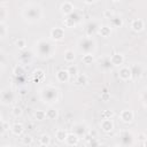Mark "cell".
Returning a JSON list of instances; mask_svg holds the SVG:
<instances>
[{"mask_svg": "<svg viewBox=\"0 0 147 147\" xmlns=\"http://www.w3.org/2000/svg\"><path fill=\"white\" fill-rule=\"evenodd\" d=\"M70 74L68 69H61L55 74V78L59 83H68L70 80Z\"/></svg>", "mask_w": 147, "mask_h": 147, "instance_id": "8fae6325", "label": "cell"}, {"mask_svg": "<svg viewBox=\"0 0 147 147\" xmlns=\"http://www.w3.org/2000/svg\"><path fill=\"white\" fill-rule=\"evenodd\" d=\"M49 37L52 40L54 41H60L64 38V30L62 28H59V26H55L49 32Z\"/></svg>", "mask_w": 147, "mask_h": 147, "instance_id": "30bf717a", "label": "cell"}, {"mask_svg": "<svg viewBox=\"0 0 147 147\" xmlns=\"http://www.w3.org/2000/svg\"><path fill=\"white\" fill-rule=\"evenodd\" d=\"M11 129V126L9 125V123L7 122V121H5L3 118H2V116H1V136H3L7 131H9Z\"/></svg>", "mask_w": 147, "mask_h": 147, "instance_id": "e575fe53", "label": "cell"}, {"mask_svg": "<svg viewBox=\"0 0 147 147\" xmlns=\"http://www.w3.org/2000/svg\"><path fill=\"white\" fill-rule=\"evenodd\" d=\"M113 2H118V1H121V0H111Z\"/></svg>", "mask_w": 147, "mask_h": 147, "instance_id": "7dc6e473", "label": "cell"}, {"mask_svg": "<svg viewBox=\"0 0 147 147\" xmlns=\"http://www.w3.org/2000/svg\"><path fill=\"white\" fill-rule=\"evenodd\" d=\"M124 24L123 22V18L121 16H116L114 15L111 18H110V26L111 28H122Z\"/></svg>", "mask_w": 147, "mask_h": 147, "instance_id": "cb8c5ba5", "label": "cell"}, {"mask_svg": "<svg viewBox=\"0 0 147 147\" xmlns=\"http://www.w3.org/2000/svg\"><path fill=\"white\" fill-rule=\"evenodd\" d=\"M142 145H144V146H147V138H146V140L142 142Z\"/></svg>", "mask_w": 147, "mask_h": 147, "instance_id": "bcb514c9", "label": "cell"}, {"mask_svg": "<svg viewBox=\"0 0 147 147\" xmlns=\"http://www.w3.org/2000/svg\"><path fill=\"white\" fill-rule=\"evenodd\" d=\"M118 77L123 82H127V80L132 79L131 68L130 67H126V65H121L119 67V70H118Z\"/></svg>", "mask_w": 147, "mask_h": 147, "instance_id": "9c48e42d", "label": "cell"}, {"mask_svg": "<svg viewBox=\"0 0 147 147\" xmlns=\"http://www.w3.org/2000/svg\"><path fill=\"white\" fill-rule=\"evenodd\" d=\"M68 71H69V74H70V76H74V77H75L77 74H79V72H78V68H77L75 64H74V65L70 64L69 68H68Z\"/></svg>", "mask_w": 147, "mask_h": 147, "instance_id": "b9f144b4", "label": "cell"}, {"mask_svg": "<svg viewBox=\"0 0 147 147\" xmlns=\"http://www.w3.org/2000/svg\"><path fill=\"white\" fill-rule=\"evenodd\" d=\"M100 127L103 132L109 133L114 130V123L111 121V118H107V119H101L100 122Z\"/></svg>", "mask_w": 147, "mask_h": 147, "instance_id": "9a60e30c", "label": "cell"}, {"mask_svg": "<svg viewBox=\"0 0 147 147\" xmlns=\"http://www.w3.org/2000/svg\"><path fill=\"white\" fill-rule=\"evenodd\" d=\"M57 116H59V111H57L56 108L51 107V108H48V109L46 110V117H47V119L54 121V119L57 118Z\"/></svg>", "mask_w": 147, "mask_h": 147, "instance_id": "484cf974", "label": "cell"}, {"mask_svg": "<svg viewBox=\"0 0 147 147\" xmlns=\"http://www.w3.org/2000/svg\"><path fill=\"white\" fill-rule=\"evenodd\" d=\"M64 61L65 62H68V63H71V62H74L75 61V59H76V55H75V52L72 51V49H67L65 52H64Z\"/></svg>", "mask_w": 147, "mask_h": 147, "instance_id": "f1b7e54d", "label": "cell"}, {"mask_svg": "<svg viewBox=\"0 0 147 147\" xmlns=\"http://www.w3.org/2000/svg\"><path fill=\"white\" fill-rule=\"evenodd\" d=\"M100 65H101V68L105 69V70L110 69V68L113 67L111 61H110V57H105V59H102V61H100Z\"/></svg>", "mask_w": 147, "mask_h": 147, "instance_id": "1f68e13d", "label": "cell"}, {"mask_svg": "<svg viewBox=\"0 0 147 147\" xmlns=\"http://www.w3.org/2000/svg\"><path fill=\"white\" fill-rule=\"evenodd\" d=\"M77 47L83 54H94V52L96 51V42L92 37L84 36L78 39Z\"/></svg>", "mask_w": 147, "mask_h": 147, "instance_id": "277c9868", "label": "cell"}, {"mask_svg": "<svg viewBox=\"0 0 147 147\" xmlns=\"http://www.w3.org/2000/svg\"><path fill=\"white\" fill-rule=\"evenodd\" d=\"M20 94H22V95H23V94H25V90H24V88H22V90L20 91Z\"/></svg>", "mask_w": 147, "mask_h": 147, "instance_id": "f6af8a7d", "label": "cell"}, {"mask_svg": "<svg viewBox=\"0 0 147 147\" xmlns=\"http://www.w3.org/2000/svg\"><path fill=\"white\" fill-rule=\"evenodd\" d=\"M80 18H82V14L78 13V11L75 9L70 15H68V16L64 17L63 24H64L65 28H75V26H77V25L79 24Z\"/></svg>", "mask_w": 147, "mask_h": 147, "instance_id": "8992f818", "label": "cell"}, {"mask_svg": "<svg viewBox=\"0 0 147 147\" xmlns=\"http://www.w3.org/2000/svg\"><path fill=\"white\" fill-rule=\"evenodd\" d=\"M67 136H68V132H67L65 130H63V129H59V130H56V132H55V138H56V140L60 141V142H64Z\"/></svg>", "mask_w": 147, "mask_h": 147, "instance_id": "83f0119b", "label": "cell"}, {"mask_svg": "<svg viewBox=\"0 0 147 147\" xmlns=\"http://www.w3.org/2000/svg\"><path fill=\"white\" fill-rule=\"evenodd\" d=\"M39 144L41 146H49L51 145V137H49V134H47V133L41 134L40 138H39Z\"/></svg>", "mask_w": 147, "mask_h": 147, "instance_id": "f546056e", "label": "cell"}, {"mask_svg": "<svg viewBox=\"0 0 147 147\" xmlns=\"http://www.w3.org/2000/svg\"><path fill=\"white\" fill-rule=\"evenodd\" d=\"M15 45H16V47H17L18 49L24 51V49L26 48V40H25L24 38H18V39H16Z\"/></svg>", "mask_w": 147, "mask_h": 147, "instance_id": "d6a6232c", "label": "cell"}, {"mask_svg": "<svg viewBox=\"0 0 147 147\" xmlns=\"http://www.w3.org/2000/svg\"><path fill=\"white\" fill-rule=\"evenodd\" d=\"M109 98H110V94H109L108 92H103V93L101 94V99H102L103 101H107Z\"/></svg>", "mask_w": 147, "mask_h": 147, "instance_id": "7bdbcfd3", "label": "cell"}, {"mask_svg": "<svg viewBox=\"0 0 147 147\" xmlns=\"http://www.w3.org/2000/svg\"><path fill=\"white\" fill-rule=\"evenodd\" d=\"M119 118L123 123H131L134 119V113L131 109H124L121 111Z\"/></svg>", "mask_w": 147, "mask_h": 147, "instance_id": "7c38bea8", "label": "cell"}, {"mask_svg": "<svg viewBox=\"0 0 147 147\" xmlns=\"http://www.w3.org/2000/svg\"><path fill=\"white\" fill-rule=\"evenodd\" d=\"M22 113H23V110H22V108H21L20 106H14V107L11 108V114H13V116H15V117L21 116Z\"/></svg>", "mask_w": 147, "mask_h": 147, "instance_id": "74e56055", "label": "cell"}, {"mask_svg": "<svg viewBox=\"0 0 147 147\" xmlns=\"http://www.w3.org/2000/svg\"><path fill=\"white\" fill-rule=\"evenodd\" d=\"M131 68V72H132V78L133 79H138L142 76V72H144V69L141 67V64L139 63H133L130 65Z\"/></svg>", "mask_w": 147, "mask_h": 147, "instance_id": "5bb4252c", "label": "cell"}, {"mask_svg": "<svg viewBox=\"0 0 147 147\" xmlns=\"http://www.w3.org/2000/svg\"><path fill=\"white\" fill-rule=\"evenodd\" d=\"M99 28H100V23H99L96 20L90 21V22L85 25V36H87V37H93L94 34L98 33Z\"/></svg>", "mask_w": 147, "mask_h": 147, "instance_id": "52a82bcc", "label": "cell"}, {"mask_svg": "<svg viewBox=\"0 0 147 147\" xmlns=\"http://www.w3.org/2000/svg\"><path fill=\"white\" fill-rule=\"evenodd\" d=\"M140 99H141V101H142V105H144L145 107H147V87L141 91V93H140Z\"/></svg>", "mask_w": 147, "mask_h": 147, "instance_id": "60d3db41", "label": "cell"}, {"mask_svg": "<svg viewBox=\"0 0 147 147\" xmlns=\"http://www.w3.org/2000/svg\"><path fill=\"white\" fill-rule=\"evenodd\" d=\"M87 83V77L85 74H77L75 76V84L80 86V85H85Z\"/></svg>", "mask_w": 147, "mask_h": 147, "instance_id": "4316f807", "label": "cell"}, {"mask_svg": "<svg viewBox=\"0 0 147 147\" xmlns=\"http://www.w3.org/2000/svg\"><path fill=\"white\" fill-rule=\"evenodd\" d=\"M79 137L76 134V133H74V132H70V133H68V136H67V138H65V145H68V146H77L78 145V142H79Z\"/></svg>", "mask_w": 147, "mask_h": 147, "instance_id": "ac0fdd59", "label": "cell"}, {"mask_svg": "<svg viewBox=\"0 0 147 147\" xmlns=\"http://www.w3.org/2000/svg\"><path fill=\"white\" fill-rule=\"evenodd\" d=\"M96 0H83V2L84 3H86V5H92V3H94Z\"/></svg>", "mask_w": 147, "mask_h": 147, "instance_id": "ee69618b", "label": "cell"}, {"mask_svg": "<svg viewBox=\"0 0 147 147\" xmlns=\"http://www.w3.org/2000/svg\"><path fill=\"white\" fill-rule=\"evenodd\" d=\"M8 15L9 14H8V10H7L6 6L1 5V7H0V22H6V18H7Z\"/></svg>", "mask_w": 147, "mask_h": 147, "instance_id": "d590c367", "label": "cell"}, {"mask_svg": "<svg viewBox=\"0 0 147 147\" xmlns=\"http://www.w3.org/2000/svg\"><path fill=\"white\" fill-rule=\"evenodd\" d=\"M110 33H111V26L110 25H100L98 34H100L103 38H108L110 36Z\"/></svg>", "mask_w": 147, "mask_h": 147, "instance_id": "603a6c76", "label": "cell"}, {"mask_svg": "<svg viewBox=\"0 0 147 147\" xmlns=\"http://www.w3.org/2000/svg\"><path fill=\"white\" fill-rule=\"evenodd\" d=\"M94 61V56L93 54H83V57H82V62L84 64H92V62Z\"/></svg>", "mask_w": 147, "mask_h": 147, "instance_id": "836d02e7", "label": "cell"}, {"mask_svg": "<svg viewBox=\"0 0 147 147\" xmlns=\"http://www.w3.org/2000/svg\"><path fill=\"white\" fill-rule=\"evenodd\" d=\"M16 100V94L10 87H5L0 92V101L3 106H9Z\"/></svg>", "mask_w": 147, "mask_h": 147, "instance_id": "5b68a950", "label": "cell"}, {"mask_svg": "<svg viewBox=\"0 0 147 147\" xmlns=\"http://www.w3.org/2000/svg\"><path fill=\"white\" fill-rule=\"evenodd\" d=\"M34 118L37 121H44V119H46L47 118L46 117V111H44V110H37L34 113Z\"/></svg>", "mask_w": 147, "mask_h": 147, "instance_id": "8d00e7d4", "label": "cell"}, {"mask_svg": "<svg viewBox=\"0 0 147 147\" xmlns=\"http://www.w3.org/2000/svg\"><path fill=\"white\" fill-rule=\"evenodd\" d=\"M72 132L76 133L79 138L86 137L88 133V127L85 123H75L72 125Z\"/></svg>", "mask_w": 147, "mask_h": 147, "instance_id": "ba28073f", "label": "cell"}, {"mask_svg": "<svg viewBox=\"0 0 147 147\" xmlns=\"http://www.w3.org/2000/svg\"><path fill=\"white\" fill-rule=\"evenodd\" d=\"M10 131H11V133L14 134V136H22V133L24 132V126H23V124H21V123H14L13 125H11V129H10Z\"/></svg>", "mask_w": 147, "mask_h": 147, "instance_id": "7402d4cb", "label": "cell"}, {"mask_svg": "<svg viewBox=\"0 0 147 147\" xmlns=\"http://www.w3.org/2000/svg\"><path fill=\"white\" fill-rule=\"evenodd\" d=\"M61 13L64 15V16H68V15H70L74 10H75V6L70 2V1H65V2H63L62 5H61Z\"/></svg>", "mask_w": 147, "mask_h": 147, "instance_id": "d6986e66", "label": "cell"}, {"mask_svg": "<svg viewBox=\"0 0 147 147\" xmlns=\"http://www.w3.org/2000/svg\"><path fill=\"white\" fill-rule=\"evenodd\" d=\"M8 34V26L6 24V22H0V38L5 39Z\"/></svg>", "mask_w": 147, "mask_h": 147, "instance_id": "4dcf8cb0", "label": "cell"}, {"mask_svg": "<svg viewBox=\"0 0 147 147\" xmlns=\"http://www.w3.org/2000/svg\"><path fill=\"white\" fill-rule=\"evenodd\" d=\"M119 138H121V141H122V145L124 146H127V145H132V140H133V136L130 131L127 130H124L121 132L119 134Z\"/></svg>", "mask_w": 147, "mask_h": 147, "instance_id": "4fadbf2b", "label": "cell"}, {"mask_svg": "<svg viewBox=\"0 0 147 147\" xmlns=\"http://www.w3.org/2000/svg\"><path fill=\"white\" fill-rule=\"evenodd\" d=\"M33 142V138L31 136H25L24 138H22V144L24 146H31Z\"/></svg>", "mask_w": 147, "mask_h": 147, "instance_id": "ab89813d", "label": "cell"}, {"mask_svg": "<svg viewBox=\"0 0 147 147\" xmlns=\"http://www.w3.org/2000/svg\"><path fill=\"white\" fill-rule=\"evenodd\" d=\"M45 78V72L42 69H36L33 70L32 75H31V79L34 82V83H39V82H42Z\"/></svg>", "mask_w": 147, "mask_h": 147, "instance_id": "44dd1931", "label": "cell"}, {"mask_svg": "<svg viewBox=\"0 0 147 147\" xmlns=\"http://www.w3.org/2000/svg\"><path fill=\"white\" fill-rule=\"evenodd\" d=\"M39 96H40V99L45 103L54 105V103H56L59 101L60 91L54 85L47 84V85H44L42 87H40V90H39Z\"/></svg>", "mask_w": 147, "mask_h": 147, "instance_id": "3957f363", "label": "cell"}, {"mask_svg": "<svg viewBox=\"0 0 147 147\" xmlns=\"http://www.w3.org/2000/svg\"><path fill=\"white\" fill-rule=\"evenodd\" d=\"M114 117V111L113 110H103L101 113V118L107 119V118H113Z\"/></svg>", "mask_w": 147, "mask_h": 147, "instance_id": "f35d334b", "label": "cell"}, {"mask_svg": "<svg viewBox=\"0 0 147 147\" xmlns=\"http://www.w3.org/2000/svg\"><path fill=\"white\" fill-rule=\"evenodd\" d=\"M42 8L37 3H29L22 9V17L29 23H36L42 18Z\"/></svg>", "mask_w": 147, "mask_h": 147, "instance_id": "6da1fadb", "label": "cell"}, {"mask_svg": "<svg viewBox=\"0 0 147 147\" xmlns=\"http://www.w3.org/2000/svg\"><path fill=\"white\" fill-rule=\"evenodd\" d=\"M32 57H33V53L31 51H22L21 55H20V61L22 64H28L32 61Z\"/></svg>", "mask_w": 147, "mask_h": 147, "instance_id": "e0dca14e", "label": "cell"}, {"mask_svg": "<svg viewBox=\"0 0 147 147\" xmlns=\"http://www.w3.org/2000/svg\"><path fill=\"white\" fill-rule=\"evenodd\" d=\"M110 61L114 67H121L124 63V55L121 53H115L110 56Z\"/></svg>", "mask_w": 147, "mask_h": 147, "instance_id": "2e32d148", "label": "cell"}, {"mask_svg": "<svg viewBox=\"0 0 147 147\" xmlns=\"http://www.w3.org/2000/svg\"><path fill=\"white\" fill-rule=\"evenodd\" d=\"M144 28H145V23L141 18H136L131 22V29L134 32H140L144 30Z\"/></svg>", "mask_w": 147, "mask_h": 147, "instance_id": "ffe728a7", "label": "cell"}, {"mask_svg": "<svg viewBox=\"0 0 147 147\" xmlns=\"http://www.w3.org/2000/svg\"><path fill=\"white\" fill-rule=\"evenodd\" d=\"M34 51H36V54L39 57L47 59V57L53 56L56 48H55V46L52 41H49L48 39L41 38V39H38L34 42Z\"/></svg>", "mask_w": 147, "mask_h": 147, "instance_id": "7a4b0ae2", "label": "cell"}, {"mask_svg": "<svg viewBox=\"0 0 147 147\" xmlns=\"http://www.w3.org/2000/svg\"><path fill=\"white\" fill-rule=\"evenodd\" d=\"M13 74H14L15 77L24 76V74H25V68H24V65H23L22 63L16 64V65L14 67V69H13Z\"/></svg>", "mask_w": 147, "mask_h": 147, "instance_id": "d4e9b609", "label": "cell"}]
</instances>
